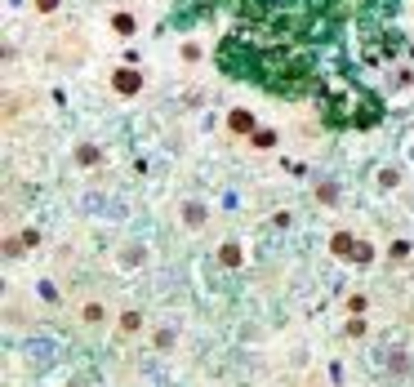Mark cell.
I'll return each instance as SVG.
<instances>
[{
    "label": "cell",
    "instance_id": "1",
    "mask_svg": "<svg viewBox=\"0 0 414 387\" xmlns=\"http://www.w3.org/2000/svg\"><path fill=\"white\" fill-rule=\"evenodd\" d=\"M107 303L102 298H80V307H76V320H80V329H102L107 325Z\"/></svg>",
    "mask_w": 414,
    "mask_h": 387
},
{
    "label": "cell",
    "instance_id": "2",
    "mask_svg": "<svg viewBox=\"0 0 414 387\" xmlns=\"http://www.w3.org/2000/svg\"><path fill=\"white\" fill-rule=\"evenodd\" d=\"M178 223H183V232H205L210 210H205L201 201H183V205H178Z\"/></svg>",
    "mask_w": 414,
    "mask_h": 387
},
{
    "label": "cell",
    "instance_id": "3",
    "mask_svg": "<svg viewBox=\"0 0 414 387\" xmlns=\"http://www.w3.org/2000/svg\"><path fill=\"white\" fill-rule=\"evenodd\" d=\"M138 89H143V76H138L134 67H120V71H111V93H120V98H134Z\"/></svg>",
    "mask_w": 414,
    "mask_h": 387
},
{
    "label": "cell",
    "instance_id": "4",
    "mask_svg": "<svg viewBox=\"0 0 414 387\" xmlns=\"http://www.w3.org/2000/svg\"><path fill=\"white\" fill-rule=\"evenodd\" d=\"M228 129H232V134H241V138H254V134H259V125H254V111L232 107V111H228Z\"/></svg>",
    "mask_w": 414,
    "mask_h": 387
},
{
    "label": "cell",
    "instance_id": "5",
    "mask_svg": "<svg viewBox=\"0 0 414 387\" xmlns=\"http://www.w3.org/2000/svg\"><path fill=\"white\" fill-rule=\"evenodd\" d=\"M356 250H361V245H356V236H352V232H347V228H343V232H334V236H330V254H334V258H343V263H352V258H356Z\"/></svg>",
    "mask_w": 414,
    "mask_h": 387
},
{
    "label": "cell",
    "instance_id": "6",
    "mask_svg": "<svg viewBox=\"0 0 414 387\" xmlns=\"http://www.w3.org/2000/svg\"><path fill=\"white\" fill-rule=\"evenodd\" d=\"M116 334H120V338L143 334V311H138V307H125V311L116 316Z\"/></svg>",
    "mask_w": 414,
    "mask_h": 387
},
{
    "label": "cell",
    "instance_id": "7",
    "mask_svg": "<svg viewBox=\"0 0 414 387\" xmlns=\"http://www.w3.org/2000/svg\"><path fill=\"white\" fill-rule=\"evenodd\" d=\"M241 263H246V250H241L237 241H223V245H219V267L232 272V267H241Z\"/></svg>",
    "mask_w": 414,
    "mask_h": 387
},
{
    "label": "cell",
    "instance_id": "8",
    "mask_svg": "<svg viewBox=\"0 0 414 387\" xmlns=\"http://www.w3.org/2000/svg\"><path fill=\"white\" fill-rule=\"evenodd\" d=\"M111 27H116L120 36H134L138 32V18L129 14V9H116V14H111Z\"/></svg>",
    "mask_w": 414,
    "mask_h": 387
},
{
    "label": "cell",
    "instance_id": "9",
    "mask_svg": "<svg viewBox=\"0 0 414 387\" xmlns=\"http://www.w3.org/2000/svg\"><path fill=\"white\" fill-rule=\"evenodd\" d=\"M143 258H147L143 245H125V250H120V267H143Z\"/></svg>",
    "mask_w": 414,
    "mask_h": 387
},
{
    "label": "cell",
    "instance_id": "10",
    "mask_svg": "<svg viewBox=\"0 0 414 387\" xmlns=\"http://www.w3.org/2000/svg\"><path fill=\"white\" fill-rule=\"evenodd\" d=\"M98 160H102V152H98V147H94V143H80V147H76V165H80V169L98 165Z\"/></svg>",
    "mask_w": 414,
    "mask_h": 387
},
{
    "label": "cell",
    "instance_id": "11",
    "mask_svg": "<svg viewBox=\"0 0 414 387\" xmlns=\"http://www.w3.org/2000/svg\"><path fill=\"white\" fill-rule=\"evenodd\" d=\"M365 334H370V325H365L361 316H352V320H347V325H343V338H352V343H361Z\"/></svg>",
    "mask_w": 414,
    "mask_h": 387
},
{
    "label": "cell",
    "instance_id": "12",
    "mask_svg": "<svg viewBox=\"0 0 414 387\" xmlns=\"http://www.w3.org/2000/svg\"><path fill=\"white\" fill-rule=\"evenodd\" d=\"M152 347H156V352H169V347H174V329H156Z\"/></svg>",
    "mask_w": 414,
    "mask_h": 387
},
{
    "label": "cell",
    "instance_id": "13",
    "mask_svg": "<svg viewBox=\"0 0 414 387\" xmlns=\"http://www.w3.org/2000/svg\"><path fill=\"white\" fill-rule=\"evenodd\" d=\"M374 183H379V187H397L401 174H397V169H379V174H374Z\"/></svg>",
    "mask_w": 414,
    "mask_h": 387
},
{
    "label": "cell",
    "instance_id": "14",
    "mask_svg": "<svg viewBox=\"0 0 414 387\" xmlns=\"http://www.w3.org/2000/svg\"><path fill=\"white\" fill-rule=\"evenodd\" d=\"M370 258H374V245H370V241H361V250H356V258H352V263H356V267H370Z\"/></svg>",
    "mask_w": 414,
    "mask_h": 387
},
{
    "label": "cell",
    "instance_id": "15",
    "mask_svg": "<svg viewBox=\"0 0 414 387\" xmlns=\"http://www.w3.org/2000/svg\"><path fill=\"white\" fill-rule=\"evenodd\" d=\"M388 258H392V263H406V258H410V245H406V241H392Z\"/></svg>",
    "mask_w": 414,
    "mask_h": 387
},
{
    "label": "cell",
    "instance_id": "16",
    "mask_svg": "<svg viewBox=\"0 0 414 387\" xmlns=\"http://www.w3.org/2000/svg\"><path fill=\"white\" fill-rule=\"evenodd\" d=\"M365 307H370V294H352L347 298V311H352V316H361Z\"/></svg>",
    "mask_w": 414,
    "mask_h": 387
},
{
    "label": "cell",
    "instance_id": "17",
    "mask_svg": "<svg viewBox=\"0 0 414 387\" xmlns=\"http://www.w3.org/2000/svg\"><path fill=\"white\" fill-rule=\"evenodd\" d=\"M316 201H321V205H334V201H338L334 187H330V183H321V187H316Z\"/></svg>",
    "mask_w": 414,
    "mask_h": 387
},
{
    "label": "cell",
    "instance_id": "18",
    "mask_svg": "<svg viewBox=\"0 0 414 387\" xmlns=\"http://www.w3.org/2000/svg\"><path fill=\"white\" fill-rule=\"evenodd\" d=\"M276 143V134H272V129H259V134H254V147H272Z\"/></svg>",
    "mask_w": 414,
    "mask_h": 387
},
{
    "label": "cell",
    "instance_id": "19",
    "mask_svg": "<svg viewBox=\"0 0 414 387\" xmlns=\"http://www.w3.org/2000/svg\"><path fill=\"white\" fill-rule=\"evenodd\" d=\"M196 58H201V45L187 41V45H183V63H196Z\"/></svg>",
    "mask_w": 414,
    "mask_h": 387
},
{
    "label": "cell",
    "instance_id": "20",
    "mask_svg": "<svg viewBox=\"0 0 414 387\" xmlns=\"http://www.w3.org/2000/svg\"><path fill=\"white\" fill-rule=\"evenodd\" d=\"M36 5V14H54V9H58V0H32Z\"/></svg>",
    "mask_w": 414,
    "mask_h": 387
},
{
    "label": "cell",
    "instance_id": "21",
    "mask_svg": "<svg viewBox=\"0 0 414 387\" xmlns=\"http://www.w3.org/2000/svg\"><path fill=\"white\" fill-rule=\"evenodd\" d=\"M303 387H316V383H303Z\"/></svg>",
    "mask_w": 414,
    "mask_h": 387
},
{
    "label": "cell",
    "instance_id": "22",
    "mask_svg": "<svg viewBox=\"0 0 414 387\" xmlns=\"http://www.w3.org/2000/svg\"><path fill=\"white\" fill-rule=\"evenodd\" d=\"M67 387H76V383H67Z\"/></svg>",
    "mask_w": 414,
    "mask_h": 387
}]
</instances>
